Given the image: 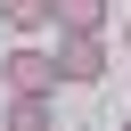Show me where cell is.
<instances>
[{"mask_svg":"<svg viewBox=\"0 0 131 131\" xmlns=\"http://www.w3.org/2000/svg\"><path fill=\"white\" fill-rule=\"evenodd\" d=\"M0 82H8V90H57V57H49L41 41H16V49L0 57Z\"/></svg>","mask_w":131,"mask_h":131,"instance_id":"cell-2","label":"cell"},{"mask_svg":"<svg viewBox=\"0 0 131 131\" xmlns=\"http://www.w3.org/2000/svg\"><path fill=\"white\" fill-rule=\"evenodd\" d=\"M123 49H131V16H123Z\"/></svg>","mask_w":131,"mask_h":131,"instance_id":"cell-6","label":"cell"},{"mask_svg":"<svg viewBox=\"0 0 131 131\" xmlns=\"http://www.w3.org/2000/svg\"><path fill=\"white\" fill-rule=\"evenodd\" d=\"M0 16H8V33L16 41H33V33H49L57 16H49V0H0Z\"/></svg>","mask_w":131,"mask_h":131,"instance_id":"cell-5","label":"cell"},{"mask_svg":"<svg viewBox=\"0 0 131 131\" xmlns=\"http://www.w3.org/2000/svg\"><path fill=\"white\" fill-rule=\"evenodd\" d=\"M8 131H57V90H8Z\"/></svg>","mask_w":131,"mask_h":131,"instance_id":"cell-3","label":"cell"},{"mask_svg":"<svg viewBox=\"0 0 131 131\" xmlns=\"http://www.w3.org/2000/svg\"><path fill=\"white\" fill-rule=\"evenodd\" d=\"M57 33H106V0H49Z\"/></svg>","mask_w":131,"mask_h":131,"instance_id":"cell-4","label":"cell"},{"mask_svg":"<svg viewBox=\"0 0 131 131\" xmlns=\"http://www.w3.org/2000/svg\"><path fill=\"white\" fill-rule=\"evenodd\" d=\"M0 131H8V123H0Z\"/></svg>","mask_w":131,"mask_h":131,"instance_id":"cell-7","label":"cell"},{"mask_svg":"<svg viewBox=\"0 0 131 131\" xmlns=\"http://www.w3.org/2000/svg\"><path fill=\"white\" fill-rule=\"evenodd\" d=\"M57 82H74V90H90L98 74H106V33H57Z\"/></svg>","mask_w":131,"mask_h":131,"instance_id":"cell-1","label":"cell"},{"mask_svg":"<svg viewBox=\"0 0 131 131\" xmlns=\"http://www.w3.org/2000/svg\"><path fill=\"white\" fill-rule=\"evenodd\" d=\"M123 131H131V123H123Z\"/></svg>","mask_w":131,"mask_h":131,"instance_id":"cell-8","label":"cell"}]
</instances>
